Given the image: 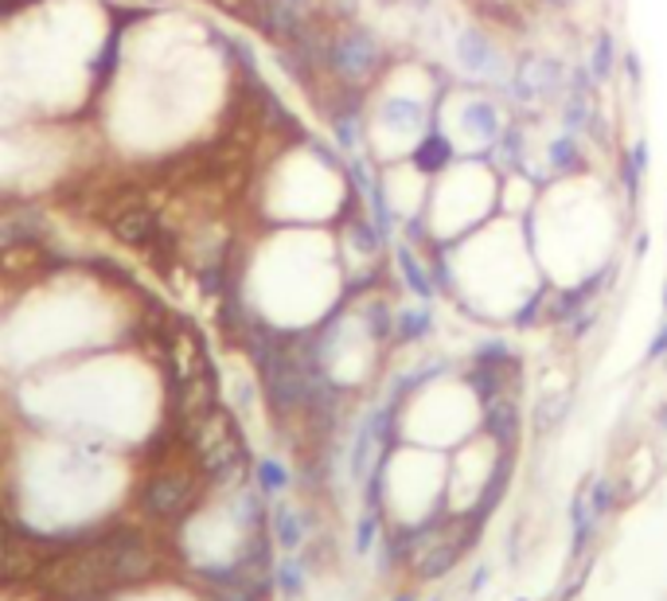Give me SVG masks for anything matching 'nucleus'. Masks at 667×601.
<instances>
[{"instance_id": "22", "label": "nucleus", "mask_w": 667, "mask_h": 601, "mask_svg": "<svg viewBox=\"0 0 667 601\" xmlns=\"http://www.w3.org/2000/svg\"><path fill=\"white\" fill-rule=\"evenodd\" d=\"M383 528H387V516L375 512V508H364V512L356 516V555H371V551L379 547Z\"/></svg>"}, {"instance_id": "15", "label": "nucleus", "mask_w": 667, "mask_h": 601, "mask_svg": "<svg viewBox=\"0 0 667 601\" xmlns=\"http://www.w3.org/2000/svg\"><path fill=\"white\" fill-rule=\"evenodd\" d=\"M597 528H601V523H597L594 512H589L586 485H582L578 493L570 496V563H578V558L589 555V547H594V539H597Z\"/></svg>"}, {"instance_id": "29", "label": "nucleus", "mask_w": 667, "mask_h": 601, "mask_svg": "<svg viewBox=\"0 0 667 601\" xmlns=\"http://www.w3.org/2000/svg\"><path fill=\"white\" fill-rule=\"evenodd\" d=\"M659 309H664L667 316V274H664V286H659Z\"/></svg>"}, {"instance_id": "6", "label": "nucleus", "mask_w": 667, "mask_h": 601, "mask_svg": "<svg viewBox=\"0 0 667 601\" xmlns=\"http://www.w3.org/2000/svg\"><path fill=\"white\" fill-rule=\"evenodd\" d=\"M570 63L559 51H539V47H519L511 59V74H507L499 99L507 102L511 114L539 117L547 106H559L570 82Z\"/></svg>"}, {"instance_id": "1", "label": "nucleus", "mask_w": 667, "mask_h": 601, "mask_svg": "<svg viewBox=\"0 0 667 601\" xmlns=\"http://www.w3.org/2000/svg\"><path fill=\"white\" fill-rule=\"evenodd\" d=\"M449 258V293L464 316L484 324H507L511 309L543 281V269L534 258L519 219L496 216L457 243H441Z\"/></svg>"}, {"instance_id": "31", "label": "nucleus", "mask_w": 667, "mask_h": 601, "mask_svg": "<svg viewBox=\"0 0 667 601\" xmlns=\"http://www.w3.org/2000/svg\"><path fill=\"white\" fill-rule=\"evenodd\" d=\"M659 368H664V371H667V356H664V359H659Z\"/></svg>"}, {"instance_id": "20", "label": "nucleus", "mask_w": 667, "mask_h": 601, "mask_svg": "<svg viewBox=\"0 0 667 601\" xmlns=\"http://www.w3.org/2000/svg\"><path fill=\"white\" fill-rule=\"evenodd\" d=\"M644 180H648V172H644L641 164L632 161L629 149H621V153H617V188H621L624 211H636V207H641Z\"/></svg>"}, {"instance_id": "21", "label": "nucleus", "mask_w": 667, "mask_h": 601, "mask_svg": "<svg viewBox=\"0 0 667 601\" xmlns=\"http://www.w3.org/2000/svg\"><path fill=\"white\" fill-rule=\"evenodd\" d=\"M254 485H258V493L269 500V496H281L285 488L294 485V473H289V465H285V461L262 458V461H254Z\"/></svg>"}, {"instance_id": "28", "label": "nucleus", "mask_w": 667, "mask_h": 601, "mask_svg": "<svg viewBox=\"0 0 667 601\" xmlns=\"http://www.w3.org/2000/svg\"><path fill=\"white\" fill-rule=\"evenodd\" d=\"M488 578H492V575H488V566H481V570H476V575H472L469 590H472V593H481L484 586H488Z\"/></svg>"}, {"instance_id": "30", "label": "nucleus", "mask_w": 667, "mask_h": 601, "mask_svg": "<svg viewBox=\"0 0 667 601\" xmlns=\"http://www.w3.org/2000/svg\"><path fill=\"white\" fill-rule=\"evenodd\" d=\"M391 601H414V593H399V598H391Z\"/></svg>"}, {"instance_id": "24", "label": "nucleus", "mask_w": 667, "mask_h": 601, "mask_svg": "<svg viewBox=\"0 0 667 601\" xmlns=\"http://www.w3.org/2000/svg\"><path fill=\"white\" fill-rule=\"evenodd\" d=\"M601 309H606V301H601V305H589L586 313H578V316H574V321L566 324V328H559V333L566 336L570 344L586 340V336H589V333H594V328H597V321H601Z\"/></svg>"}, {"instance_id": "8", "label": "nucleus", "mask_w": 667, "mask_h": 601, "mask_svg": "<svg viewBox=\"0 0 667 601\" xmlns=\"http://www.w3.org/2000/svg\"><path fill=\"white\" fill-rule=\"evenodd\" d=\"M539 117H527V114H507L504 122V134L496 137V145H492V169L499 172V176H507V172H527V164L534 161V149H531V129Z\"/></svg>"}, {"instance_id": "13", "label": "nucleus", "mask_w": 667, "mask_h": 601, "mask_svg": "<svg viewBox=\"0 0 667 601\" xmlns=\"http://www.w3.org/2000/svg\"><path fill=\"white\" fill-rule=\"evenodd\" d=\"M406 161L414 164V169H418L426 180H434V176H441V172L453 169V164L461 161V153H457V145L449 141V134H445V129L429 126L426 134L418 137V145L410 149Z\"/></svg>"}, {"instance_id": "14", "label": "nucleus", "mask_w": 667, "mask_h": 601, "mask_svg": "<svg viewBox=\"0 0 667 601\" xmlns=\"http://www.w3.org/2000/svg\"><path fill=\"white\" fill-rule=\"evenodd\" d=\"M586 67L601 90H609L617 82V71H621V44H617V32L609 24H601L594 36H589Z\"/></svg>"}, {"instance_id": "19", "label": "nucleus", "mask_w": 667, "mask_h": 601, "mask_svg": "<svg viewBox=\"0 0 667 601\" xmlns=\"http://www.w3.org/2000/svg\"><path fill=\"white\" fill-rule=\"evenodd\" d=\"M570 411H574V391L570 386L566 391H543L539 403H534V430L554 434L570 418Z\"/></svg>"}, {"instance_id": "16", "label": "nucleus", "mask_w": 667, "mask_h": 601, "mask_svg": "<svg viewBox=\"0 0 667 601\" xmlns=\"http://www.w3.org/2000/svg\"><path fill=\"white\" fill-rule=\"evenodd\" d=\"M269 535H274V547H281L285 555H297L304 547V539H309V520L289 504H277L269 512Z\"/></svg>"}, {"instance_id": "2", "label": "nucleus", "mask_w": 667, "mask_h": 601, "mask_svg": "<svg viewBox=\"0 0 667 601\" xmlns=\"http://www.w3.org/2000/svg\"><path fill=\"white\" fill-rule=\"evenodd\" d=\"M499 216V172L488 157H461L449 172L429 180L426 223L429 243H457ZM426 243V246H429Z\"/></svg>"}, {"instance_id": "9", "label": "nucleus", "mask_w": 667, "mask_h": 601, "mask_svg": "<svg viewBox=\"0 0 667 601\" xmlns=\"http://www.w3.org/2000/svg\"><path fill=\"white\" fill-rule=\"evenodd\" d=\"M391 266H394V278H399L402 293L414 297V301H426V305H437L434 274H429V262H426V254H422L418 246L406 243V239H394V243H391Z\"/></svg>"}, {"instance_id": "12", "label": "nucleus", "mask_w": 667, "mask_h": 601, "mask_svg": "<svg viewBox=\"0 0 667 601\" xmlns=\"http://www.w3.org/2000/svg\"><path fill=\"white\" fill-rule=\"evenodd\" d=\"M437 333V309L426 305V301H414L410 297L406 305L394 309V336H391V348H418L426 344L429 336Z\"/></svg>"}, {"instance_id": "10", "label": "nucleus", "mask_w": 667, "mask_h": 601, "mask_svg": "<svg viewBox=\"0 0 667 601\" xmlns=\"http://www.w3.org/2000/svg\"><path fill=\"white\" fill-rule=\"evenodd\" d=\"M539 161L547 164V172H551L554 180H574L594 172V164H589V141L578 134H566V129L547 137L543 149H539Z\"/></svg>"}, {"instance_id": "26", "label": "nucleus", "mask_w": 667, "mask_h": 601, "mask_svg": "<svg viewBox=\"0 0 667 601\" xmlns=\"http://www.w3.org/2000/svg\"><path fill=\"white\" fill-rule=\"evenodd\" d=\"M648 251H652V231H648V227H641V231L629 239V258L641 266V262L648 258Z\"/></svg>"}, {"instance_id": "4", "label": "nucleus", "mask_w": 667, "mask_h": 601, "mask_svg": "<svg viewBox=\"0 0 667 601\" xmlns=\"http://www.w3.org/2000/svg\"><path fill=\"white\" fill-rule=\"evenodd\" d=\"M394 51L387 36L367 20H340L332 24L329 39H324V82L344 90H359L371 94L375 82L383 79L391 67Z\"/></svg>"}, {"instance_id": "11", "label": "nucleus", "mask_w": 667, "mask_h": 601, "mask_svg": "<svg viewBox=\"0 0 667 601\" xmlns=\"http://www.w3.org/2000/svg\"><path fill=\"white\" fill-rule=\"evenodd\" d=\"M481 434L496 441L504 453H516L519 438H524V406L519 395H499L481 406Z\"/></svg>"}, {"instance_id": "7", "label": "nucleus", "mask_w": 667, "mask_h": 601, "mask_svg": "<svg viewBox=\"0 0 667 601\" xmlns=\"http://www.w3.org/2000/svg\"><path fill=\"white\" fill-rule=\"evenodd\" d=\"M102 601H211V593L196 578L180 575V570H164V575H152L145 582L122 586Z\"/></svg>"}, {"instance_id": "5", "label": "nucleus", "mask_w": 667, "mask_h": 601, "mask_svg": "<svg viewBox=\"0 0 667 601\" xmlns=\"http://www.w3.org/2000/svg\"><path fill=\"white\" fill-rule=\"evenodd\" d=\"M441 51H445L441 67L453 74V82L496 90V94L504 90L507 74H511V59H516V51L504 44V36H499L496 24L484 12L449 27Z\"/></svg>"}, {"instance_id": "18", "label": "nucleus", "mask_w": 667, "mask_h": 601, "mask_svg": "<svg viewBox=\"0 0 667 601\" xmlns=\"http://www.w3.org/2000/svg\"><path fill=\"white\" fill-rule=\"evenodd\" d=\"M464 363H476V368H511V363H524L519 348L507 336H481L472 344L469 359Z\"/></svg>"}, {"instance_id": "27", "label": "nucleus", "mask_w": 667, "mask_h": 601, "mask_svg": "<svg viewBox=\"0 0 667 601\" xmlns=\"http://www.w3.org/2000/svg\"><path fill=\"white\" fill-rule=\"evenodd\" d=\"M543 12H554V16H566V12L578 9V0H534Z\"/></svg>"}, {"instance_id": "17", "label": "nucleus", "mask_w": 667, "mask_h": 601, "mask_svg": "<svg viewBox=\"0 0 667 601\" xmlns=\"http://www.w3.org/2000/svg\"><path fill=\"white\" fill-rule=\"evenodd\" d=\"M586 504H589V512H594V520H597V523H606L609 516L621 512V504H624L621 481H617V476L597 473L594 481L586 485Z\"/></svg>"}, {"instance_id": "25", "label": "nucleus", "mask_w": 667, "mask_h": 601, "mask_svg": "<svg viewBox=\"0 0 667 601\" xmlns=\"http://www.w3.org/2000/svg\"><path fill=\"white\" fill-rule=\"evenodd\" d=\"M667 356V316L664 321L656 324V333H652V340H648V348H644V368H652V363H659V359Z\"/></svg>"}, {"instance_id": "3", "label": "nucleus", "mask_w": 667, "mask_h": 601, "mask_svg": "<svg viewBox=\"0 0 667 601\" xmlns=\"http://www.w3.org/2000/svg\"><path fill=\"white\" fill-rule=\"evenodd\" d=\"M507 102L496 90L469 86V82H449L437 99V117L434 126L449 134L461 157H488L496 137L504 134L507 122Z\"/></svg>"}, {"instance_id": "23", "label": "nucleus", "mask_w": 667, "mask_h": 601, "mask_svg": "<svg viewBox=\"0 0 667 601\" xmlns=\"http://www.w3.org/2000/svg\"><path fill=\"white\" fill-rule=\"evenodd\" d=\"M624 79V90L629 94H636L641 99V90H644V59L636 47H621V71H617Z\"/></svg>"}]
</instances>
